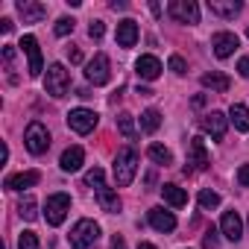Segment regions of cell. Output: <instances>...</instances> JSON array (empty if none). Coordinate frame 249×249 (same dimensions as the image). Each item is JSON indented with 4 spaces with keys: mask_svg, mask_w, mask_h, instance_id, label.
I'll use <instances>...</instances> for the list:
<instances>
[{
    "mask_svg": "<svg viewBox=\"0 0 249 249\" xmlns=\"http://www.w3.org/2000/svg\"><path fill=\"white\" fill-rule=\"evenodd\" d=\"M138 150L135 147H123V150H117V156H114V182H117V188H126V185H132V179H135V173H138Z\"/></svg>",
    "mask_w": 249,
    "mask_h": 249,
    "instance_id": "1",
    "label": "cell"
},
{
    "mask_svg": "<svg viewBox=\"0 0 249 249\" xmlns=\"http://www.w3.org/2000/svg\"><path fill=\"white\" fill-rule=\"evenodd\" d=\"M97 240H100V226L88 217H82L71 229V249H94Z\"/></svg>",
    "mask_w": 249,
    "mask_h": 249,
    "instance_id": "2",
    "label": "cell"
},
{
    "mask_svg": "<svg viewBox=\"0 0 249 249\" xmlns=\"http://www.w3.org/2000/svg\"><path fill=\"white\" fill-rule=\"evenodd\" d=\"M44 88H47V94H50V97H56V100L68 94V88H71V73H68V68H65L62 62H53V65L47 68Z\"/></svg>",
    "mask_w": 249,
    "mask_h": 249,
    "instance_id": "3",
    "label": "cell"
},
{
    "mask_svg": "<svg viewBox=\"0 0 249 249\" xmlns=\"http://www.w3.org/2000/svg\"><path fill=\"white\" fill-rule=\"evenodd\" d=\"M24 144H27V150H30L33 156H44V153L50 150V132H47V126H44L41 120H33L30 126H27Z\"/></svg>",
    "mask_w": 249,
    "mask_h": 249,
    "instance_id": "4",
    "label": "cell"
},
{
    "mask_svg": "<svg viewBox=\"0 0 249 249\" xmlns=\"http://www.w3.org/2000/svg\"><path fill=\"white\" fill-rule=\"evenodd\" d=\"M68 211H71V196L68 194H50L47 196V202H44V220L50 226H62L65 217H68Z\"/></svg>",
    "mask_w": 249,
    "mask_h": 249,
    "instance_id": "5",
    "label": "cell"
},
{
    "mask_svg": "<svg viewBox=\"0 0 249 249\" xmlns=\"http://www.w3.org/2000/svg\"><path fill=\"white\" fill-rule=\"evenodd\" d=\"M97 123H100V117H97V111H91V108H71V111H68V126H71L76 135L94 132Z\"/></svg>",
    "mask_w": 249,
    "mask_h": 249,
    "instance_id": "6",
    "label": "cell"
},
{
    "mask_svg": "<svg viewBox=\"0 0 249 249\" xmlns=\"http://www.w3.org/2000/svg\"><path fill=\"white\" fill-rule=\"evenodd\" d=\"M85 79H88L91 85H106V82L111 79V62H108L106 53H97V56L85 65Z\"/></svg>",
    "mask_w": 249,
    "mask_h": 249,
    "instance_id": "7",
    "label": "cell"
},
{
    "mask_svg": "<svg viewBox=\"0 0 249 249\" xmlns=\"http://www.w3.org/2000/svg\"><path fill=\"white\" fill-rule=\"evenodd\" d=\"M167 12H170V18L179 21V24H188V27L199 24V6L194 3V0H170Z\"/></svg>",
    "mask_w": 249,
    "mask_h": 249,
    "instance_id": "8",
    "label": "cell"
},
{
    "mask_svg": "<svg viewBox=\"0 0 249 249\" xmlns=\"http://www.w3.org/2000/svg\"><path fill=\"white\" fill-rule=\"evenodd\" d=\"M18 47L27 53V62H30V76H41L44 65H41V47H38V38H36V36H24Z\"/></svg>",
    "mask_w": 249,
    "mask_h": 249,
    "instance_id": "9",
    "label": "cell"
},
{
    "mask_svg": "<svg viewBox=\"0 0 249 249\" xmlns=\"http://www.w3.org/2000/svg\"><path fill=\"white\" fill-rule=\"evenodd\" d=\"M208 164H211V161H208V153H205V141H202V138H191L185 173H191V170H205Z\"/></svg>",
    "mask_w": 249,
    "mask_h": 249,
    "instance_id": "10",
    "label": "cell"
},
{
    "mask_svg": "<svg viewBox=\"0 0 249 249\" xmlns=\"http://www.w3.org/2000/svg\"><path fill=\"white\" fill-rule=\"evenodd\" d=\"M226 129H229V117L223 111H208L202 117V132H208L211 141H223L226 138Z\"/></svg>",
    "mask_w": 249,
    "mask_h": 249,
    "instance_id": "11",
    "label": "cell"
},
{
    "mask_svg": "<svg viewBox=\"0 0 249 249\" xmlns=\"http://www.w3.org/2000/svg\"><path fill=\"white\" fill-rule=\"evenodd\" d=\"M237 44H240L237 36L234 33H226V30L223 33H214V38H211V47H214V56L217 59H229L237 50Z\"/></svg>",
    "mask_w": 249,
    "mask_h": 249,
    "instance_id": "12",
    "label": "cell"
},
{
    "mask_svg": "<svg viewBox=\"0 0 249 249\" xmlns=\"http://www.w3.org/2000/svg\"><path fill=\"white\" fill-rule=\"evenodd\" d=\"M220 231H223L226 240L237 243V240L243 237V220H240V214H237V211H226L223 220H220Z\"/></svg>",
    "mask_w": 249,
    "mask_h": 249,
    "instance_id": "13",
    "label": "cell"
},
{
    "mask_svg": "<svg viewBox=\"0 0 249 249\" xmlns=\"http://www.w3.org/2000/svg\"><path fill=\"white\" fill-rule=\"evenodd\" d=\"M117 44H120L123 50H129V47L138 44V24H135L132 18H123V21L117 24Z\"/></svg>",
    "mask_w": 249,
    "mask_h": 249,
    "instance_id": "14",
    "label": "cell"
},
{
    "mask_svg": "<svg viewBox=\"0 0 249 249\" xmlns=\"http://www.w3.org/2000/svg\"><path fill=\"white\" fill-rule=\"evenodd\" d=\"M135 73L141 76V79H147V82H153V79H159L161 76V62L156 59V56H141L138 62H135Z\"/></svg>",
    "mask_w": 249,
    "mask_h": 249,
    "instance_id": "15",
    "label": "cell"
},
{
    "mask_svg": "<svg viewBox=\"0 0 249 249\" xmlns=\"http://www.w3.org/2000/svg\"><path fill=\"white\" fill-rule=\"evenodd\" d=\"M147 217H150V226L156 229V231H173L176 229V217H173V211H164V208H150L147 211Z\"/></svg>",
    "mask_w": 249,
    "mask_h": 249,
    "instance_id": "16",
    "label": "cell"
},
{
    "mask_svg": "<svg viewBox=\"0 0 249 249\" xmlns=\"http://www.w3.org/2000/svg\"><path fill=\"white\" fill-rule=\"evenodd\" d=\"M38 179H41V173H38V170H27V173L6 176L3 188H6V191H24V188H33V185H38Z\"/></svg>",
    "mask_w": 249,
    "mask_h": 249,
    "instance_id": "17",
    "label": "cell"
},
{
    "mask_svg": "<svg viewBox=\"0 0 249 249\" xmlns=\"http://www.w3.org/2000/svg\"><path fill=\"white\" fill-rule=\"evenodd\" d=\"M18 15L24 18V24H38L47 15V6L33 3V0H18Z\"/></svg>",
    "mask_w": 249,
    "mask_h": 249,
    "instance_id": "18",
    "label": "cell"
},
{
    "mask_svg": "<svg viewBox=\"0 0 249 249\" xmlns=\"http://www.w3.org/2000/svg\"><path fill=\"white\" fill-rule=\"evenodd\" d=\"M82 161H85V150H82V147H68V150L62 153V159H59V167H62L65 173H73V170L82 167Z\"/></svg>",
    "mask_w": 249,
    "mask_h": 249,
    "instance_id": "19",
    "label": "cell"
},
{
    "mask_svg": "<svg viewBox=\"0 0 249 249\" xmlns=\"http://www.w3.org/2000/svg\"><path fill=\"white\" fill-rule=\"evenodd\" d=\"M208 9L220 18H234V15H240L243 3L240 0H208Z\"/></svg>",
    "mask_w": 249,
    "mask_h": 249,
    "instance_id": "20",
    "label": "cell"
},
{
    "mask_svg": "<svg viewBox=\"0 0 249 249\" xmlns=\"http://www.w3.org/2000/svg\"><path fill=\"white\" fill-rule=\"evenodd\" d=\"M202 88H211V91H217V94H226L229 91V85H231V79L226 76V73H220V71H211V73H202Z\"/></svg>",
    "mask_w": 249,
    "mask_h": 249,
    "instance_id": "21",
    "label": "cell"
},
{
    "mask_svg": "<svg viewBox=\"0 0 249 249\" xmlns=\"http://www.w3.org/2000/svg\"><path fill=\"white\" fill-rule=\"evenodd\" d=\"M97 202H100V208H103L106 214H120V196H117V191L100 188V191H97Z\"/></svg>",
    "mask_w": 249,
    "mask_h": 249,
    "instance_id": "22",
    "label": "cell"
},
{
    "mask_svg": "<svg viewBox=\"0 0 249 249\" xmlns=\"http://www.w3.org/2000/svg\"><path fill=\"white\" fill-rule=\"evenodd\" d=\"M229 123H231L237 132H249V108L243 103H234L229 108Z\"/></svg>",
    "mask_w": 249,
    "mask_h": 249,
    "instance_id": "23",
    "label": "cell"
},
{
    "mask_svg": "<svg viewBox=\"0 0 249 249\" xmlns=\"http://www.w3.org/2000/svg\"><path fill=\"white\" fill-rule=\"evenodd\" d=\"M161 196H164V202L173 205V208H185V205H188V194H185L179 185H161Z\"/></svg>",
    "mask_w": 249,
    "mask_h": 249,
    "instance_id": "24",
    "label": "cell"
},
{
    "mask_svg": "<svg viewBox=\"0 0 249 249\" xmlns=\"http://www.w3.org/2000/svg\"><path fill=\"white\" fill-rule=\"evenodd\" d=\"M117 129H120V135L126 138V141H135V138H138V129H135V117H132L129 111H120V114H117Z\"/></svg>",
    "mask_w": 249,
    "mask_h": 249,
    "instance_id": "25",
    "label": "cell"
},
{
    "mask_svg": "<svg viewBox=\"0 0 249 249\" xmlns=\"http://www.w3.org/2000/svg\"><path fill=\"white\" fill-rule=\"evenodd\" d=\"M18 214H21V217H24L27 223L38 217V202H36V196H33V194H27V196H24V199L18 202Z\"/></svg>",
    "mask_w": 249,
    "mask_h": 249,
    "instance_id": "26",
    "label": "cell"
},
{
    "mask_svg": "<svg viewBox=\"0 0 249 249\" xmlns=\"http://www.w3.org/2000/svg\"><path fill=\"white\" fill-rule=\"evenodd\" d=\"M161 126V111L159 108H147L144 114H141V129L144 132H156Z\"/></svg>",
    "mask_w": 249,
    "mask_h": 249,
    "instance_id": "27",
    "label": "cell"
},
{
    "mask_svg": "<svg viewBox=\"0 0 249 249\" xmlns=\"http://www.w3.org/2000/svg\"><path fill=\"white\" fill-rule=\"evenodd\" d=\"M147 156H150V159H153L156 164H164V167H167V164L173 161V153H170L167 147H161V144H150V150H147Z\"/></svg>",
    "mask_w": 249,
    "mask_h": 249,
    "instance_id": "28",
    "label": "cell"
},
{
    "mask_svg": "<svg viewBox=\"0 0 249 249\" xmlns=\"http://www.w3.org/2000/svg\"><path fill=\"white\" fill-rule=\"evenodd\" d=\"M196 199H199V208H202V211H214V208L220 205V194H217V191H199Z\"/></svg>",
    "mask_w": 249,
    "mask_h": 249,
    "instance_id": "29",
    "label": "cell"
},
{
    "mask_svg": "<svg viewBox=\"0 0 249 249\" xmlns=\"http://www.w3.org/2000/svg\"><path fill=\"white\" fill-rule=\"evenodd\" d=\"M85 185H91V188H106V173H103V167H91L88 173H85Z\"/></svg>",
    "mask_w": 249,
    "mask_h": 249,
    "instance_id": "30",
    "label": "cell"
},
{
    "mask_svg": "<svg viewBox=\"0 0 249 249\" xmlns=\"http://www.w3.org/2000/svg\"><path fill=\"white\" fill-rule=\"evenodd\" d=\"M73 27H76V21H73V18H59V21H56V27H53V33H56L59 38H65V36H71V33H73Z\"/></svg>",
    "mask_w": 249,
    "mask_h": 249,
    "instance_id": "31",
    "label": "cell"
},
{
    "mask_svg": "<svg viewBox=\"0 0 249 249\" xmlns=\"http://www.w3.org/2000/svg\"><path fill=\"white\" fill-rule=\"evenodd\" d=\"M18 249H38V234L36 231H24L18 237Z\"/></svg>",
    "mask_w": 249,
    "mask_h": 249,
    "instance_id": "32",
    "label": "cell"
},
{
    "mask_svg": "<svg viewBox=\"0 0 249 249\" xmlns=\"http://www.w3.org/2000/svg\"><path fill=\"white\" fill-rule=\"evenodd\" d=\"M170 71H173L176 76H185V73H188V65H185V59H182V56H170Z\"/></svg>",
    "mask_w": 249,
    "mask_h": 249,
    "instance_id": "33",
    "label": "cell"
},
{
    "mask_svg": "<svg viewBox=\"0 0 249 249\" xmlns=\"http://www.w3.org/2000/svg\"><path fill=\"white\" fill-rule=\"evenodd\" d=\"M103 33H106V24H103V21H91V27H88V36L100 41V38H103Z\"/></svg>",
    "mask_w": 249,
    "mask_h": 249,
    "instance_id": "34",
    "label": "cell"
},
{
    "mask_svg": "<svg viewBox=\"0 0 249 249\" xmlns=\"http://www.w3.org/2000/svg\"><path fill=\"white\" fill-rule=\"evenodd\" d=\"M12 62H15V47L3 44V65H6V71H12Z\"/></svg>",
    "mask_w": 249,
    "mask_h": 249,
    "instance_id": "35",
    "label": "cell"
},
{
    "mask_svg": "<svg viewBox=\"0 0 249 249\" xmlns=\"http://www.w3.org/2000/svg\"><path fill=\"white\" fill-rule=\"evenodd\" d=\"M202 243H205V249H217V231H214V229H208V231H205V237H202Z\"/></svg>",
    "mask_w": 249,
    "mask_h": 249,
    "instance_id": "36",
    "label": "cell"
},
{
    "mask_svg": "<svg viewBox=\"0 0 249 249\" xmlns=\"http://www.w3.org/2000/svg\"><path fill=\"white\" fill-rule=\"evenodd\" d=\"M237 182H240L243 188H249V164H240V167H237Z\"/></svg>",
    "mask_w": 249,
    "mask_h": 249,
    "instance_id": "37",
    "label": "cell"
},
{
    "mask_svg": "<svg viewBox=\"0 0 249 249\" xmlns=\"http://www.w3.org/2000/svg\"><path fill=\"white\" fill-rule=\"evenodd\" d=\"M237 73H240L243 79H249V56H243V59L237 62Z\"/></svg>",
    "mask_w": 249,
    "mask_h": 249,
    "instance_id": "38",
    "label": "cell"
},
{
    "mask_svg": "<svg viewBox=\"0 0 249 249\" xmlns=\"http://www.w3.org/2000/svg\"><path fill=\"white\" fill-rule=\"evenodd\" d=\"M111 249H129V246H126V240H123L120 234H111Z\"/></svg>",
    "mask_w": 249,
    "mask_h": 249,
    "instance_id": "39",
    "label": "cell"
},
{
    "mask_svg": "<svg viewBox=\"0 0 249 249\" xmlns=\"http://www.w3.org/2000/svg\"><path fill=\"white\" fill-rule=\"evenodd\" d=\"M68 56H71V62H73V65H76V62H82V50H79V47H71V50H68Z\"/></svg>",
    "mask_w": 249,
    "mask_h": 249,
    "instance_id": "40",
    "label": "cell"
},
{
    "mask_svg": "<svg viewBox=\"0 0 249 249\" xmlns=\"http://www.w3.org/2000/svg\"><path fill=\"white\" fill-rule=\"evenodd\" d=\"M0 30H3V33H12V21L3 18V21H0Z\"/></svg>",
    "mask_w": 249,
    "mask_h": 249,
    "instance_id": "41",
    "label": "cell"
},
{
    "mask_svg": "<svg viewBox=\"0 0 249 249\" xmlns=\"http://www.w3.org/2000/svg\"><path fill=\"white\" fill-rule=\"evenodd\" d=\"M138 249H156L153 243H138Z\"/></svg>",
    "mask_w": 249,
    "mask_h": 249,
    "instance_id": "42",
    "label": "cell"
},
{
    "mask_svg": "<svg viewBox=\"0 0 249 249\" xmlns=\"http://www.w3.org/2000/svg\"><path fill=\"white\" fill-rule=\"evenodd\" d=\"M246 38H249V27H246Z\"/></svg>",
    "mask_w": 249,
    "mask_h": 249,
    "instance_id": "43",
    "label": "cell"
}]
</instances>
